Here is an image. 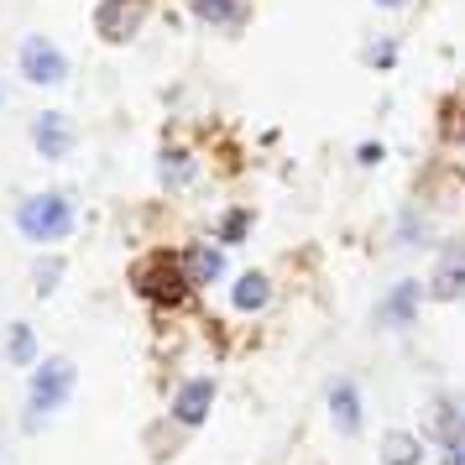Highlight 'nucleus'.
<instances>
[{
  "mask_svg": "<svg viewBox=\"0 0 465 465\" xmlns=\"http://www.w3.org/2000/svg\"><path fill=\"white\" fill-rule=\"evenodd\" d=\"M74 387H79V366L68 356H43L32 366V377H26V408H22V429L26 434H37L47 423L58 419L74 398Z\"/></svg>",
  "mask_w": 465,
  "mask_h": 465,
  "instance_id": "obj_1",
  "label": "nucleus"
},
{
  "mask_svg": "<svg viewBox=\"0 0 465 465\" xmlns=\"http://www.w3.org/2000/svg\"><path fill=\"white\" fill-rule=\"evenodd\" d=\"M131 293L142 303H152V309H183L199 288H193V277L178 252H147L131 267Z\"/></svg>",
  "mask_w": 465,
  "mask_h": 465,
  "instance_id": "obj_2",
  "label": "nucleus"
},
{
  "mask_svg": "<svg viewBox=\"0 0 465 465\" xmlns=\"http://www.w3.org/2000/svg\"><path fill=\"white\" fill-rule=\"evenodd\" d=\"M11 225H16V235H22L26 246H58V241L74 235L79 210H74V199H68V193L43 189V193H26L22 204H16Z\"/></svg>",
  "mask_w": 465,
  "mask_h": 465,
  "instance_id": "obj_3",
  "label": "nucleus"
},
{
  "mask_svg": "<svg viewBox=\"0 0 465 465\" xmlns=\"http://www.w3.org/2000/svg\"><path fill=\"white\" fill-rule=\"evenodd\" d=\"M152 0H100L94 5V16H89V26H94V37L105 47H126V43H136L142 32H147V22H152Z\"/></svg>",
  "mask_w": 465,
  "mask_h": 465,
  "instance_id": "obj_4",
  "label": "nucleus"
},
{
  "mask_svg": "<svg viewBox=\"0 0 465 465\" xmlns=\"http://www.w3.org/2000/svg\"><path fill=\"white\" fill-rule=\"evenodd\" d=\"M16 68H22V79L32 89H58L68 84V53L53 37H43V32H32L22 43V53H16Z\"/></svg>",
  "mask_w": 465,
  "mask_h": 465,
  "instance_id": "obj_5",
  "label": "nucleus"
},
{
  "mask_svg": "<svg viewBox=\"0 0 465 465\" xmlns=\"http://www.w3.org/2000/svg\"><path fill=\"white\" fill-rule=\"evenodd\" d=\"M423 303H429V282H423V277H398L377 303V324L392 330V335H398V330H413L419 314H423Z\"/></svg>",
  "mask_w": 465,
  "mask_h": 465,
  "instance_id": "obj_6",
  "label": "nucleus"
},
{
  "mask_svg": "<svg viewBox=\"0 0 465 465\" xmlns=\"http://www.w3.org/2000/svg\"><path fill=\"white\" fill-rule=\"evenodd\" d=\"M214 398H220V381L214 377H189L178 392H173L168 402V419L183 429V434H193V429H204L214 413Z\"/></svg>",
  "mask_w": 465,
  "mask_h": 465,
  "instance_id": "obj_7",
  "label": "nucleus"
},
{
  "mask_svg": "<svg viewBox=\"0 0 465 465\" xmlns=\"http://www.w3.org/2000/svg\"><path fill=\"white\" fill-rule=\"evenodd\" d=\"M429 298L434 303H455L465 298V241H440L434 252V267H429Z\"/></svg>",
  "mask_w": 465,
  "mask_h": 465,
  "instance_id": "obj_8",
  "label": "nucleus"
},
{
  "mask_svg": "<svg viewBox=\"0 0 465 465\" xmlns=\"http://www.w3.org/2000/svg\"><path fill=\"white\" fill-rule=\"evenodd\" d=\"M324 408H330V423H335V434L345 440H356L361 429H366V392H361L356 377H335L330 381V392H324Z\"/></svg>",
  "mask_w": 465,
  "mask_h": 465,
  "instance_id": "obj_9",
  "label": "nucleus"
},
{
  "mask_svg": "<svg viewBox=\"0 0 465 465\" xmlns=\"http://www.w3.org/2000/svg\"><path fill=\"white\" fill-rule=\"evenodd\" d=\"M74 121H68L64 110H37L32 115V147H37V157L43 163H64L68 152H74Z\"/></svg>",
  "mask_w": 465,
  "mask_h": 465,
  "instance_id": "obj_10",
  "label": "nucleus"
},
{
  "mask_svg": "<svg viewBox=\"0 0 465 465\" xmlns=\"http://www.w3.org/2000/svg\"><path fill=\"white\" fill-rule=\"evenodd\" d=\"M183 256V267H189L193 288H214L220 277H225V246L220 241H189V246H178Z\"/></svg>",
  "mask_w": 465,
  "mask_h": 465,
  "instance_id": "obj_11",
  "label": "nucleus"
},
{
  "mask_svg": "<svg viewBox=\"0 0 465 465\" xmlns=\"http://www.w3.org/2000/svg\"><path fill=\"white\" fill-rule=\"evenodd\" d=\"M193 178H199V163H193L189 147H178V142L157 147V189L163 193H183Z\"/></svg>",
  "mask_w": 465,
  "mask_h": 465,
  "instance_id": "obj_12",
  "label": "nucleus"
},
{
  "mask_svg": "<svg viewBox=\"0 0 465 465\" xmlns=\"http://www.w3.org/2000/svg\"><path fill=\"white\" fill-rule=\"evenodd\" d=\"M429 440H434V444L465 440V398L440 392V398L429 402Z\"/></svg>",
  "mask_w": 465,
  "mask_h": 465,
  "instance_id": "obj_13",
  "label": "nucleus"
},
{
  "mask_svg": "<svg viewBox=\"0 0 465 465\" xmlns=\"http://www.w3.org/2000/svg\"><path fill=\"white\" fill-rule=\"evenodd\" d=\"M267 303H272V277L262 272V267L235 272V282H231V309L235 314H262Z\"/></svg>",
  "mask_w": 465,
  "mask_h": 465,
  "instance_id": "obj_14",
  "label": "nucleus"
},
{
  "mask_svg": "<svg viewBox=\"0 0 465 465\" xmlns=\"http://www.w3.org/2000/svg\"><path fill=\"white\" fill-rule=\"evenodd\" d=\"M381 465H429V440L413 434V429H387L377 440Z\"/></svg>",
  "mask_w": 465,
  "mask_h": 465,
  "instance_id": "obj_15",
  "label": "nucleus"
},
{
  "mask_svg": "<svg viewBox=\"0 0 465 465\" xmlns=\"http://www.w3.org/2000/svg\"><path fill=\"white\" fill-rule=\"evenodd\" d=\"M193 22L204 26H220V32H241L252 22V0H189Z\"/></svg>",
  "mask_w": 465,
  "mask_h": 465,
  "instance_id": "obj_16",
  "label": "nucleus"
},
{
  "mask_svg": "<svg viewBox=\"0 0 465 465\" xmlns=\"http://www.w3.org/2000/svg\"><path fill=\"white\" fill-rule=\"evenodd\" d=\"M429 214L419 210V204H408V210L398 214V225H392V246H398V252H423V246H429Z\"/></svg>",
  "mask_w": 465,
  "mask_h": 465,
  "instance_id": "obj_17",
  "label": "nucleus"
},
{
  "mask_svg": "<svg viewBox=\"0 0 465 465\" xmlns=\"http://www.w3.org/2000/svg\"><path fill=\"white\" fill-rule=\"evenodd\" d=\"M5 361H11V366H22V371H32V366H37V330H32V324H26V319H16V324H11V330H5Z\"/></svg>",
  "mask_w": 465,
  "mask_h": 465,
  "instance_id": "obj_18",
  "label": "nucleus"
},
{
  "mask_svg": "<svg viewBox=\"0 0 465 465\" xmlns=\"http://www.w3.org/2000/svg\"><path fill=\"white\" fill-rule=\"evenodd\" d=\"M252 231H256V214L246 210V204H231V210L214 220V241H220V246H246Z\"/></svg>",
  "mask_w": 465,
  "mask_h": 465,
  "instance_id": "obj_19",
  "label": "nucleus"
},
{
  "mask_svg": "<svg viewBox=\"0 0 465 465\" xmlns=\"http://www.w3.org/2000/svg\"><path fill=\"white\" fill-rule=\"evenodd\" d=\"M58 282H64V262H58V256H43V262L32 267V288L47 298V293H58Z\"/></svg>",
  "mask_w": 465,
  "mask_h": 465,
  "instance_id": "obj_20",
  "label": "nucleus"
},
{
  "mask_svg": "<svg viewBox=\"0 0 465 465\" xmlns=\"http://www.w3.org/2000/svg\"><path fill=\"white\" fill-rule=\"evenodd\" d=\"M361 64H366V68H381V74H387V68L398 64V43H392V37H381V43H371L366 53H361Z\"/></svg>",
  "mask_w": 465,
  "mask_h": 465,
  "instance_id": "obj_21",
  "label": "nucleus"
},
{
  "mask_svg": "<svg viewBox=\"0 0 465 465\" xmlns=\"http://www.w3.org/2000/svg\"><path fill=\"white\" fill-rule=\"evenodd\" d=\"M381 157H387V147H381V142H361V147H356L361 168H381Z\"/></svg>",
  "mask_w": 465,
  "mask_h": 465,
  "instance_id": "obj_22",
  "label": "nucleus"
},
{
  "mask_svg": "<svg viewBox=\"0 0 465 465\" xmlns=\"http://www.w3.org/2000/svg\"><path fill=\"white\" fill-rule=\"evenodd\" d=\"M434 465H465V440L440 444V455H434Z\"/></svg>",
  "mask_w": 465,
  "mask_h": 465,
  "instance_id": "obj_23",
  "label": "nucleus"
},
{
  "mask_svg": "<svg viewBox=\"0 0 465 465\" xmlns=\"http://www.w3.org/2000/svg\"><path fill=\"white\" fill-rule=\"evenodd\" d=\"M455 147L465 152V110H460V121H455Z\"/></svg>",
  "mask_w": 465,
  "mask_h": 465,
  "instance_id": "obj_24",
  "label": "nucleus"
},
{
  "mask_svg": "<svg viewBox=\"0 0 465 465\" xmlns=\"http://www.w3.org/2000/svg\"><path fill=\"white\" fill-rule=\"evenodd\" d=\"M381 11H402V5H408V0H377Z\"/></svg>",
  "mask_w": 465,
  "mask_h": 465,
  "instance_id": "obj_25",
  "label": "nucleus"
}]
</instances>
